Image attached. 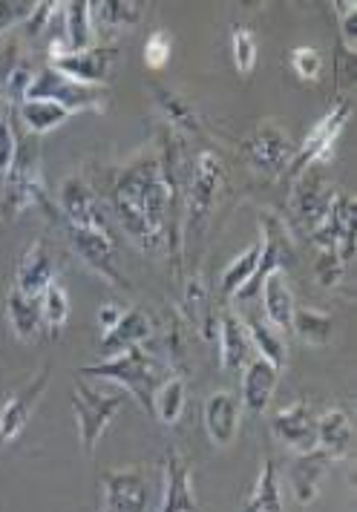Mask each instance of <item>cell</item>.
<instances>
[{"label": "cell", "mask_w": 357, "mask_h": 512, "mask_svg": "<svg viewBox=\"0 0 357 512\" xmlns=\"http://www.w3.org/2000/svg\"><path fill=\"white\" fill-rule=\"evenodd\" d=\"M124 395H101L96 389H90L87 383L75 380L72 383V412H75V423H78V438L87 455L96 452V443L101 435L107 432V426L119 415Z\"/></svg>", "instance_id": "5"}, {"label": "cell", "mask_w": 357, "mask_h": 512, "mask_svg": "<svg viewBox=\"0 0 357 512\" xmlns=\"http://www.w3.org/2000/svg\"><path fill=\"white\" fill-rule=\"evenodd\" d=\"M317 449L329 458V461H346L355 449V432H352V420L349 415L332 406L317 418Z\"/></svg>", "instance_id": "20"}, {"label": "cell", "mask_w": 357, "mask_h": 512, "mask_svg": "<svg viewBox=\"0 0 357 512\" xmlns=\"http://www.w3.org/2000/svg\"><path fill=\"white\" fill-rule=\"evenodd\" d=\"M150 337H153V320L144 311H139V308H130V311L121 314V320L116 323L113 331L101 334V354L104 357H116L121 351L144 346Z\"/></svg>", "instance_id": "21"}, {"label": "cell", "mask_w": 357, "mask_h": 512, "mask_svg": "<svg viewBox=\"0 0 357 512\" xmlns=\"http://www.w3.org/2000/svg\"><path fill=\"white\" fill-rule=\"evenodd\" d=\"M346 268H349V265L337 256V251H326V248H320V251H317L314 271H317V277H320V282H323L326 288L340 285L343 274H346Z\"/></svg>", "instance_id": "40"}, {"label": "cell", "mask_w": 357, "mask_h": 512, "mask_svg": "<svg viewBox=\"0 0 357 512\" xmlns=\"http://www.w3.org/2000/svg\"><path fill=\"white\" fill-rule=\"evenodd\" d=\"M329 464H332V461H329L320 449L294 458L288 478H291V492H294V498H297L300 507H309L311 501L317 498L320 484H323V478H326V466Z\"/></svg>", "instance_id": "24"}, {"label": "cell", "mask_w": 357, "mask_h": 512, "mask_svg": "<svg viewBox=\"0 0 357 512\" xmlns=\"http://www.w3.org/2000/svg\"><path fill=\"white\" fill-rule=\"evenodd\" d=\"M55 274H58V259L52 254L49 242L47 239H35L24 251V256L18 259L12 288L21 291L24 297L41 300V294L55 282Z\"/></svg>", "instance_id": "13"}, {"label": "cell", "mask_w": 357, "mask_h": 512, "mask_svg": "<svg viewBox=\"0 0 357 512\" xmlns=\"http://www.w3.org/2000/svg\"><path fill=\"white\" fill-rule=\"evenodd\" d=\"M18 113H21L26 133L35 136V139H38V136H47L52 130H58V127L72 116L70 110H64V107L55 104V101H24Z\"/></svg>", "instance_id": "30"}, {"label": "cell", "mask_w": 357, "mask_h": 512, "mask_svg": "<svg viewBox=\"0 0 357 512\" xmlns=\"http://www.w3.org/2000/svg\"><path fill=\"white\" fill-rule=\"evenodd\" d=\"M176 196L179 187L165 179L159 156L133 159L121 170L119 182L113 187V202L124 233L144 251H159L170 245V239L179 245V233L173 231L170 222Z\"/></svg>", "instance_id": "1"}, {"label": "cell", "mask_w": 357, "mask_h": 512, "mask_svg": "<svg viewBox=\"0 0 357 512\" xmlns=\"http://www.w3.org/2000/svg\"><path fill=\"white\" fill-rule=\"evenodd\" d=\"M288 64H291V70L300 81L314 84L323 75V55H320V49L314 47H294L291 55H288Z\"/></svg>", "instance_id": "37"}, {"label": "cell", "mask_w": 357, "mask_h": 512, "mask_svg": "<svg viewBox=\"0 0 357 512\" xmlns=\"http://www.w3.org/2000/svg\"><path fill=\"white\" fill-rule=\"evenodd\" d=\"M150 90H153V98H156L159 110H162L167 121H170V127L185 130V133H199V130H202V127H199V116H196L191 101H185L179 93H173V90H167V87H159V84H153Z\"/></svg>", "instance_id": "33"}, {"label": "cell", "mask_w": 357, "mask_h": 512, "mask_svg": "<svg viewBox=\"0 0 357 512\" xmlns=\"http://www.w3.org/2000/svg\"><path fill=\"white\" fill-rule=\"evenodd\" d=\"M3 121H6V110H3V104H0V127H3Z\"/></svg>", "instance_id": "45"}, {"label": "cell", "mask_w": 357, "mask_h": 512, "mask_svg": "<svg viewBox=\"0 0 357 512\" xmlns=\"http://www.w3.org/2000/svg\"><path fill=\"white\" fill-rule=\"evenodd\" d=\"M90 15H93V26L124 29L142 21V6L133 0H101V3H90Z\"/></svg>", "instance_id": "34"}, {"label": "cell", "mask_w": 357, "mask_h": 512, "mask_svg": "<svg viewBox=\"0 0 357 512\" xmlns=\"http://www.w3.org/2000/svg\"><path fill=\"white\" fill-rule=\"evenodd\" d=\"M242 150H245L248 164H251L257 173H265V176H271V179H277L283 170H288V164L294 159L291 141H288L286 133H283L274 121L260 124V127L245 139Z\"/></svg>", "instance_id": "10"}, {"label": "cell", "mask_w": 357, "mask_h": 512, "mask_svg": "<svg viewBox=\"0 0 357 512\" xmlns=\"http://www.w3.org/2000/svg\"><path fill=\"white\" fill-rule=\"evenodd\" d=\"M35 3L32 0H0V35L24 26L32 15Z\"/></svg>", "instance_id": "41"}, {"label": "cell", "mask_w": 357, "mask_h": 512, "mask_svg": "<svg viewBox=\"0 0 357 512\" xmlns=\"http://www.w3.org/2000/svg\"><path fill=\"white\" fill-rule=\"evenodd\" d=\"M119 58V47L113 44H96L90 49H81V52H67V55H58V58H49V67L61 75H67L78 84H87V87H101L110 81V72L113 64Z\"/></svg>", "instance_id": "9"}, {"label": "cell", "mask_w": 357, "mask_h": 512, "mask_svg": "<svg viewBox=\"0 0 357 512\" xmlns=\"http://www.w3.org/2000/svg\"><path fill=\"white\" fill-rule=\"evenodd\" d=\"M271 432L277 441L297 455H306V452L317 449V418L311 415L306 400H297L286 409H280L271 418Z\"/></svg>", "instance_id": "16"}, {"label": "cell", "mask_w": 357, "mask_h": 512, "mask_svg": "<svg viewBox=\"0 0 357 512\" xmlns=\"http://www.w3.org/2000/svg\"><path fill=\"white\" fill-rule=\"evenodd\" d=\"M150 484L139 469H110L101 475V512H144Z\"/></svg>", "instance_id": "12"}, {"label": "cell", "mask_w": 357, "mask_h": 512, "mask_svg": "<svg viewBox=\"0 0 357 512\" xmlns=\"http://www.w3.org/2000/svg\"><path fill=\"white\" fill-rule=\"evenodd\" d=\"M24 101H55V104H61L64 110H70L72 116H75V113H87V110H104L107 90L78 84V81L55 72L47 64L44 70L35 72Z\"/></svg>", "instance_id": "4"}, {"label": "cell", "mask_w": 357, "mask_h": 512, "mask_svg": "<svg viewBox=\"0 0 357 512\" xmlns=\"http://www.w3.org/2000/svg\"><path fill=\"white\" fill-rule=\"evenodd\" d=\"M251 340L245 331V320L237 311H222L219 314V360L222 369L239 372L251 360Z\"/></svg>", "instance_id": "22"}, {"label": "cell", "mask_w": 357, "mask_h": 512, "mask_svg": "<svg viewBox=\"0 0 357 512\" xmlns=\"http://www.w3.org/2000/svg\"><path fill=\"white\" fill-rule=\"evenodd\" d=\"M334 15L340 24V38L349 55H355L357 49V3L352 0H337L334 3Z\"/></svg>", "instance_id": "38"}, {"label": "cell", "mask_w": 357, "mask_h": 512, "mask_svg": "<svg viewBox=\"0 0 357 512\" xmlns=\"http://www.w3.org/2000/svg\"><path fill=\"white\" fill-rule=\"evenodd\" d=\"M242 512H283V498H280V484H277V469L274 461L265 458L260 466V478L245 498Z\"/></svg>", "instance_id": "31"}, {"label": "cell", "mask_w": 357, "mask_h": 512, "mask_svg": "<svg viewBox=\"0 0 357 512\" xmlns=\"http://www.w3.org/2000/svg\"><path fill=\"white\" fill-rule=\"evenodd\" d=\"M332 196V185H329L326 176L320 173V164H314L306 173H300V176H297V187H294V196H291V208H294L297 222H300L309 233L314 231V228L323 222Z\"/></svg>", "instance_id": "15"}, {"label": "cell", "mask_w": 357, "mask_h": 512, "mask_svg": "<svg viewBox=\"0 0 357 512\" xmlns=\"http://www.w3.org/2000/svg\"><path fill=\"white\" fill-rule=\"evenodd\" d=\"M245 331H248V340H251V351H257V357H262L265 363H271L274 369L286 366L288 346L277 328L268 326L262 317H248L245 320Z\"/></svg>", "instance_id": "26"}, {"label": "cell", "mask_w": 357, "mask_h": 512, "mask_svg": "<svg viewBox=\"0 0 357 512\" xmlns=\"http://www.w3.org/2000/svg\"><path fill=\"white\" fill-rule=\"evenodd\" d=\"M162 360H156L153 354H147L144 346L136 349H127L116 354V357H107L96 366H84L81 374L84 377H98V380H110V383H119L124 386L130 395L139 400L147 415H153V392L159 389V383H165L170 377Z\"/></svg>", "instance_id": "3"}, {"label": "cell", "mask_w": 357, "mask_h": 512, "mask_svg": "<svg viewBox=\"0 0 357 512\" xmlns=\"http://www.w3.org/2000/svg\"><path fill=\"white\" fill-rule=\"evenodd\" d=\"M185 400H188V383L179 374H170L165 383H159V389L153 392V418L159 423L173 426L185 412Z\"/></svg>", "instance_id": "29"}, {"label": "cell", "mask_w": 357, "mask_h": 512, "mask_svg": "<svg viewBox=\"0 0 357 512\" xmlns=\"http://www.w3.org/2000/svg\"><path fill=\"white\" fill-rule=\"evenodd\" d=\"M260 259H262V233L242 251V254L225 268V274H222V294L225 297H237V291H242L248 280L257 274V268H260Z\"/></svg>", "instance_id": "32"}, {"label": "cell", "mask_w": 357, "mask_h": 512, "mask_svg": "<svg viewBox=\"0 0 357 512\" xmlns=\"http://www.w3.org/2000/svg\"><path fill=\"white\" fill-rule=\"evenodd\" d=\"M70 239L72 245H75V251H78V256L87 262V268H93L101 280L116 285V288H130V282L121 274L119 262H116V239H113V233L70 228Z\"/></svg>", "instance_id": "14"}, {"label": "cell", "mask_w": 357, "mask_h": 512, "mask_svg": "<svg viewBox=\"0 0 357 512\" xmlns=\"http://www.w3.org/2000/svg\"><path fill=\"white\" fill-rule=\"evenodd\" d=\"M49 374H52V366L44 363L41 372L35 374L26 386H21L15 395L6 397V403L0 409V443H12L24 432L26 423L32 420L38 403H41V397L47 395Z\"/></svg>", "instance_id": "11"}, {"label": "cell", "mask_w": 357, "mask_h": 512, "mask_svg": "<svg viewBox=\"0 0 357 512\" xmlns=\"http://www.w3.org/2000/svg\"><path fill=\"white\" fill-rule=\"evenodd\" d=\"M277 380H280V369H274L271 363H265L262 357L254 354L242 366V389H239L242 409H248L251 415H262L268 409L271 397H274Z\"/></svg>", "instance_id": "19"}, {"label": "cell", "mask_w": 357, "mask_h": 512, "mask_svg": "<svg viewBox=\"0 0 357 512\" xmlns=\"http://www.w3.org/2000/svg\"><path fill=\"white\" fill-rule=\"evenodd\" d=\"M262 303V320L277 331H288L291 328V317H294V294L288 285L283 271L268 274V280L262 282L260 288Z\"/></svg>", "instance_id": "23"}, {"label": "cell", "mask_w": 357, "mask_h": 512, "mask_svg": "<svg viewBox=\"0 0 357 512\" xmlns=\"http://www.w3.org/2000/svg\"><path fill=\"white\" fill-rule=\"evenodd\" d=\"M6 320H9V328L12 334L32 346L41 340V331H44V320H41V300H32V297H24L21 291L9 288L6 294Z\"/></svg>", "instance_id": "25"}, {"label": "cell", "mask_w": 357, "mask_h": 512, "mask_svg": "<svg viewBox=\"0 0 357 512\" xmlns=\"http://www.w3.org/2000/svg\"><path fill=\"white\" fill-rule=\"evenodd\" d=\"M202 423L214 446H231L237 441L242 423V403L231 392H214L202 406Z\"/></svg>", "instance_id": "18"}, {"label": "cell", "mask_w": 357, "mask_h": 512, "mask_svg": "<svg viewBox=\"0 0 357 512\" xmlns=\"http://www.w3.org/2000/svg\"><path fill=\"white\" fill-rule=\"evenodd\" d=\"M0 187H3V179H0Z\"/></svg>", "instance_id": "46"}, {"label": "cell", "mask_w": 357, "mask_h": 512, "mask_svg": "<svg viewBox=\"0 0 357 512\" xmlns=\"http://www.w3.org/2000/svg\"><path fill=\"white\" fill-rule=\"evenodd\" d=\"M349 116H352V101H349V98H337L332 107L326 110V116L311 127L309 136L300 144V150L294 153V159L288 164V176H291V179H297V176L306 173L309 167L323 164L332 156L334 141L343 133Z\"/></svg>", "instance_id": "6"}, {"label": "cell", "mask_w": 357, "mask_h": 512, "mask_svg": "<svg viewBox=\"0 0 357 512\" xmlns=\"http://www.w3.org/2000/svg\"><path fill=\"white\" fill-rule=\"evenodd\" d=\"M32 78H35V70H32V64L21 61V64H18V67L12 70V75L6 78V93H9V98H12V101H18V104H24L26 90H29Z\"/></svg>", "instance_id": "42"}, {"label": "cell", "mask_w": 357, "mask_h": 512, "mask_svg": "<svg viewBox=\"0 0 357 512\" xmlns=\"http://www.w3.org/2000/svg\"><path fill=\"white\" fill-rule=\"evenodd\" d=\"M121 314H124V308H119L116 303L101 305V311H98V326H101V334L113 331V328H116V323L121 320Z\"/></svg>", "instance_id": "44"}, {"label": "cell", "mask_w": 357, "mask_h": 512, "mask_svg": "<svg viewBox=\"0 0 357 512\" xmlns=\"http://www.w3.org/2000/svg\"><path fill=\"white\" fill-rule=\"evenodd\" d=\"M55 6H58V3H49V0L35 3V9H32V15H29V21L24 24V32L29 35V38H41V35L47 32Z\"/></svg>", "instance_id": "43"}, {"label": "cell", "mask_w": 357, "mask_h": 512, "mask_svg": "<svg viewBox=\"0 0 357 512\" xmlns=\"http://www.w3.org/2000/svg\"><path fill=\"white\" fill-rule=\"evenodd\" d=\"M291 331H297V337L306 346H329L334 334V320L326 311H317L309 305H294V317H291Z\"/></svg>", "instance_id": "28"}, {"label": "cell", "mask_w": 357, "mask_h": 512, "mask_svg": "<svg viewBox=\"0 0 357 512\" xmlns=\"http://www.w3.org/2000/svg\"><path fill=\"white\" fill-rule=\"evenodd\" d=\"M58 205H61V216L67 222V228L110 233L104 208H101L98 196L93 193V187L87 185L84 179H78V176L64 179L61 190H58Z\"/></svg>", "instance_id": "8"}, {"label": "cell", "mask_w": 357, "mask_h": 512, "mask_svg": "<svg viewBox=\"0 0 357 512\" xmlns=\"http://www.w3.org/2000/svg\"><path fill=\"white\" fill-rule=\"evenodd\" d=\"M29 208H44L52 213L41 176V150L35 136L26 133L24 139H15V159L0 187V210L6 219H18Z\"/></svg>", "instance_id": "2"}, {"label": "cell", "mask_w": 357, "mask_h": 512, "mask_svg": "<svg viewBox=\"0 0 357 512\" xmlns=\"http://www.w3.org/2000/svg\"><path fill=\"white\" fill-rule=\"evenodd\" d=\"M41 320H44V331H49V337H55L70 320V297L58 282H52L41 294Z\"/></svg>", "instance_id": "35"}, {"label": "cell", "mask_w": 357, "mask_h": 512, "mask_svg": "<svg viewBox=\"0 0 357 512\" xmlns=\"http://www.w3.org/2000/svg\"><path fill=\"white\" fill-rule=\"evenodd\" d=\"M231 55H234V67L242 78L254 75L257 61H260V49H257V38L251 29H245V26L231 29Z\"/></svg>", "instance_id": "36"}, {"label": "cell", "mask_w": 357, "mask_h": 512, "mask_svg": "<svg viewBox=\"0 0 357 512\" xmlns=\"http://www.w3.org/2000/svg\"><path fill=\"white\" fill-rule=\"evenodd\" d=\"M170 52H173V41L167 32H153L144 44V67L147 70H165L170 64Z\"/></svg>", "instance_id": "39"}, {"label": "cell", "mask_w": 357, "mask_h": 512, "mask_svg": "<svg viewBox=\"0 0 357 512\" xmlns=\"http://www.w3.org/2000/svg\"><path fill=\"white\" fill-rule=\"evenodd\" d=\"M162 469H165V492H162V507H159V512H199L191 481V461L179 449L170 446L165 452Z\"/></svg>", "instance_id": "17"}, {"label": "cell", "mask_w": 357, "mask_h": 512, "mask_svg": "<svg viewBox=\"0 0 357 512\" xmlns=\"http://www.w3.org/2000/svg\"><path fill=\"white\" fill-rule=\"evenodd\" d=\"M61 15H64V35H67V47L70 52L96 47V35H93V15H90V0H70L61 3Z\"/></svg>", "instance_id": "27"}, {"label": "cell", "mask_w": 357, "mask_h": 512, "mask_svg": "<svg viewBox=\"0 0 357 512\" xmlns=\"http://www.w3.org/2000/svg\"><path fill=\"white\" fill-rule=\"evenodd\" d=\"M225 176V164L214 150H202L191 162V173L185 179V205H188V222H202L216 202V193Z\"/></svg>", "instance_id": "7"}]
</instances>
